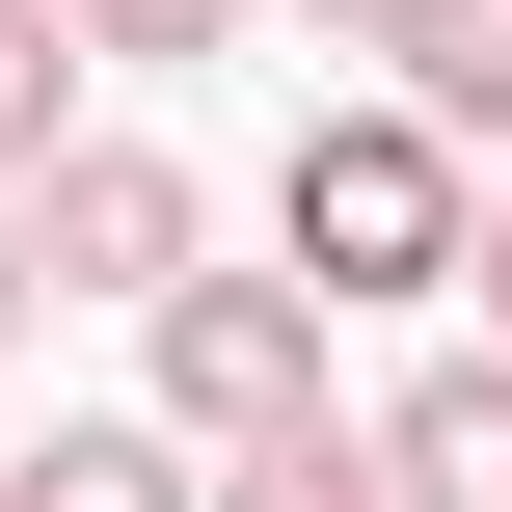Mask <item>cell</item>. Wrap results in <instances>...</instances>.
Segmentation results:
<instances>
[{"mask_svg":"<svg viewBox=\"0 0 512 512\" xmlns=\"http://www.w3.org/2000/svg\"><path fill=\"white\" fill-rule=\"evenodd\" d=\"M54 135H81V27H54V0H0V189H27Z\"/></svg>","mask_w":512,"mask_h":512,"instance_id":"52a82bcc","label":"cell"},{"mask_svg":"<svg viewBox=\"0 0 512 512\" xmlns=\"http://www.w3.org/2000/svg\"><path fill=\"white\" fill-rule=\"evenodd\" d=\"M135 324H162V432H189V459H243V432H324V297H297V270H216V243H189Z\"/></svg>","mask_w":512,"mask_h":512,"instance_id":"7a4b0ae2","label":"cell"},{"mask_svg":"<svg viewBox=\"0 0 512 512\" xmlns=\"http://www.w3.org/2000/svg\"><path fill=\"white\" fill-rule=\"evenodd\" d=\"M27 324H54V270H27V216H0V351H27Z\"/></svg>","mask_w":512,"mask_h":512,"instance_id":"8fae6325","label":"cell"},{"mask_svg":"<svg viewBox=\"0 0 512 512\" xmlns=\"http://www.w3.org/2000/svg\"><path fill=\"white\" fill-rule=\"evenodd\" d=\"M0 216H27V270H54V297H162V270L216 243V189H189L162 135H54V162H27Z\"/></svg>","mask_w":512,"mask_h":512,"instance_id":"3957f363","label":"cell"},{"mask_svg":"<svg viewBox=\"0 0 512 512\" xmlns=\"http://www.w3.org/2000/svg\"><path fill=\"white\" fill-rule=\"evenodd\" d=\"M459 297H486V351H512V162H486V216H459Z\"/></svg>","mask_w":512,"mask_h":512,"instance_id":"30bf717a","label":"cell"},{"mask_svg":"<svg viewBox=\"0 0 512 512\" xmlns=\"http://www.w3.org/2000/svg\"><path fill=\"white\" fill-rule=\"evenodd\" d=\"M216 512H378V432H243Z\"/></svg>","mask_w":512,"mask_h":512,"instance_id":"ba28073f","label":"cell"},{"mask_svg":"<svg viewBox=\"0 0 512 512\" xmlns=\"http://www.w3.org/2000/svg\"><path fill=\"white\" fill-rule=\"evenodd\" d=\"M54 27H81V54H243L270 0H54Z\"/></svg>","mask_w":512,"mask_h":512,"instance_id":"9c48e42d","label":"cell"},{"mask_svg":"<svg viewBox=\"0 0 512 512\" xmlns=\"http://www.w3.org/2000/svg\"><path fill=\"white\" fill-rule=\"evenodd\" d=\"M378 108H432L459 162H512V0H405L378 27Z\"/></svg>","mask_w":512,"mask_h":512,"instance_id":"5b68a950","label":"cell"},{"mask_svg":"<svg viewBox=\"0 0 512 512\" xmlns=\"http://www.w3.org/2000/svg\"><path fill=\"white\" fill-rule=\"evenodd\" d=\"M459 216H486V162H459L432 108H324V135L270 162V270H297L324 324H378V297H459Z\"/></svg>","mask_w":512,"mask_h":512,"instance_id":"6da1fadb","label":"cell"},{"mask_svg":"<svg viewBox=\"0 0 512 512\" xmlns=\"http://www.w3.org/2000/svg\"><path fill=\"white\" fill-rule=\"evenodd\" d=\"M0 512H216V459H189L162 405H108V432H54V459H0Z\"/></svg>","mask_w":512,"mask_h":512,"instance_id":"8992f818","label":"cell"},{"mask_svg":"<svg viewBox=\"0 0 512 512\" xmlns=\"http://www.w3.org/2000/svg\"><path fill=\"white\" fill-rule=\"evenodd\" d=\"M297 27H324V54H378V27H405V0H297Z\"/></svg>","mask_w":512,"mask_h":512,"instance_id":"7c38bea8","label":"cell"},{"mask_svg":"<svg viewBox=\"0 0 512 512\" xmlns=\"http://www.w3.org/2000/svg\"><path fill=\"white\" fill-rule=\"evenodd\" d=\"M378 512H512V351H486V324L378 405Z\"/></svg>","mask_w":512,"mask_h":512,"instance_id":"277c9868","label":"cell"}]
</instances>
